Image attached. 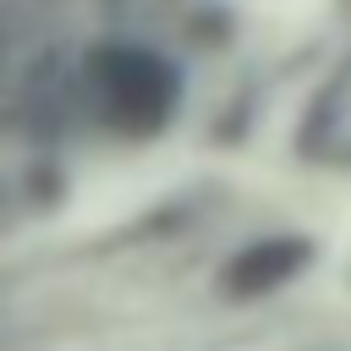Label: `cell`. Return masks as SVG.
<instances>
[{"label": "cell", "instance_id": "6da1fadb", "mask_svg": "<svg viewBox=\"0 0 351 351\" xmlns=\"http://www.w3.org/2000/svg\"><path fill=\"white\" fill-rule=\"evenodd\" d=\"M154 82H159V60H148L143 49L104 44L88 60V88L99 99V115H110L115 126H143L154 115Z\"/></svg>", "mask_w": 351, "mask_h": 351}]
</instances>
